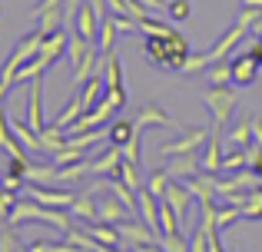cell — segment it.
Here are the masks:
<instances>
[{
	"label": "cell",
	"instance_id": "cell-1",
	"mask_svg": "<svg viewBox=\"0 0 262 252\" xmlns=\"http://www.w3.org/2000/svg\"><path fill=\"white\" fill-rule=\"evenodd\" d=\"M262 20V10L259 7H243V13L236 17V24L229 27V30L223 33V37L216 40V43L209 47V50H203V53H189V60H186V66H183V73H189V77H196V73H203V70H209V66H216L219 60H226L232 50H236V43L246 37V30H249L252 24H259Z\"/></svg>",
	"mask_w": 262,
	"mask_h": 252
},
{
	"label": "cell",
	"instance_id": "cell-2",
	"mask_svg": "<svg viewBox=\"0 0 262 252\" xmlns=\"http://www.w3.org/2000/svg\"><path fill=\"white\" fill-rule=\"evenodd\" d=\"M24 222H43V226H53L60 236H67L73 229V216L67 213V209H53V206H43V202L30 199L27 196L24 202H17L13 206V213L7 216V226H24Z\"/></svg>",
	"mask_w": 262,
	"mask_h": 252
},
{
	"label": "cell",
	"instance_id": "cell-3",
	"mask_svg": "<svg viewBox=\"0 0 262 252\" xmlns=\"http://www.w3.org/2000/svg\"><path fill=\"white\" fill-rule=\"evenodd\" d=\"M146 57H149V63L163 66V70L183 73L186 60H189V40L179 30L160 33V37H146Z\"/></svg>",
	"mask_w": 262,
	"mask_h": 252
},
{
	"label": "cell",
	"instance_id": "cell-4",
	"mask_svg": "<svg viewBox=\"0 0 262 252\" xmlns=\"http://www.w3.org/2000/svg\"><path fill=\"white\" fill-rule=\"evenodd\" d=\"M43 37H47V33H43V30L37 27L33 33H27V37H20V40H17V47H13V53L7 57L4 70H0V100H4V97H7V90L13 86V80H17V73L24 70V66L30 63V60L37 57V53H40V43H43Z\"/></svg>",
	"mask_w": 262,
	"mask_h": 252
},
{
	"label": "cell",
	"instance_id": "cell-5",
	"mask_svg": "<svg viewBox=\"0 0 262 252\" xmlns=\"http://www.w3.org/2000/svg\"><path fill=\"white\" fill-rule=\"evenodd\" d=\"M236 100L239 97H236V90H232L229 83H226V86H209V90L203 93V103H206V110H209L216 129H226L232 110H236Z\"/></svg>",
	"mask_w": 262,
	"mask_h": 252
},
{
	"label": "cell",
	"instance_id": "cell-6",
	"mask_svg": "<svg viewBox=\"0 0 262 252\" xmlns=\"http://www.w3.org/2000/svg\"><path fill=\"white\" fill-rule=\"evenodd\" d=\"M206 133H209V126H192L186 129V136H179V140L166 143V146H160V156H186V153H196L199 146L206 143Z\"/></svg>",
	"mask_w": 262,
	"mask_h": 252
},
{
	"label": "cell",
	"instance_id": "cell-7",
	"mask_svg": "<svg viewBox=\"0 0 262 252\" xmlns=\"http://www.w3.org/2000/svg\"><path fill=\"white\" fill-rule=\"evenodd\" d=\"M27 196L53 209H70L73 199H77V193H70V189H50V186H37V182H27Z\"/></svg>",
	"mask_w": 262,
	"mask_h": 252
},
{
	"label": "cell",
	"instance_id": "cell-8",
	"mask_svg": "<svg viewBox=\"0 0 262 252\" xmlns=\"http://www.w3.org/2000/svg\"><path fill=\"white\" fill-rule=\"evenodd\" d=\"M30 17L37 20V27L43 33L60 30V27H63V0H40V4L33 7Z\"/></svg>",
	"mask_w": 262,
	"mask_h": 252
},
{
	"label": "cell",
	"instance_id": "cell-9",
	"mask_svg": "<svg viewBox=\"0 0 262 252\" xmlns=\"http://www.w3.org/2000/svg\"><path fill=\"white\" fill-rule=\"evenodd\" d=\"M120 169H123V149L120 146H110V149H100V153L93 156V169H90V176L120 179Z\"/></svg>",
	"mask_w": 262,
	"mask_h": 252
},
{
	"label": "cell",
	"instance_id": "cell-10",
	"mask_svg": "<svg viewBox=\"0 0 262 252\" xmlns=\"http://www.w3.org/2000/svg\"><path fill=\"white\" fill-rule=\"evenodd\" d=\"M96 189L100 186H86L83 193H77L70 206V216L73 219H86V222H100V202H96Z\"/></svg>",
	"mask_w": 262,
	"mask_h": 252
},
{
	"label": "cell",
	"instance_id": "cell-11",
	"mask_svg": "<svg viewBox=\"0 0 262 252\" xmlns=\"http://www.w3.org/2000/svg\"><path fill=\"white\" fill-rule=\"evenodd\" d=\"M126 219H140V216H136V213H129V209L123 206V202H120V199H116V196L106 189V196L100 199V222L120 226V222H126Z\"/></svg>",
	"mask_w": 262,
	"mask_h": 252
},
{
	"label": "cell",
	"instance_id": "cell-12",
	"mask_svg": "<svg viewBox=\"0 0 262 252\" xmlns=\"http://www.w3.org/2000/svg\"><path fill=\"white\" fill-rule=\"evenodd\" d=\"M67 47H70V30L60 27V30H50L40 43V57H47L50 63H57L60 57H67Z\"/></svg>",
	"mask_w": 262,
	"mask_h": 252
},
{
	"label": "cell",
	"instance_id": "cell-13",
	"mask_svg": "<svg viewBox=\"0 0 262 252\" xmlns=\"http://www.w3.org/2000/svg\"><path fill=\"white\" fill-rule=\"evenodd\" d=\"M163 199H166L169 206H173V213L179 216V222H183L186 216H189L192 193H189V186H186L183 179H179V182H169V186H166V193H163Z\"/></svg>",
	"mask_w": 262,
	"mask_h": 252
},
{
	"label": "cell",
	"instance_id": "cell-14",
	"mask_svg": "<svg viewBox=\"0 0 262 252\" xmlns=\"http://www.w3.org/2000/svg\"><path fill=\"white\" fill-rule=\"evenodd\" d=\"M232 63V83H239V86H249L252 80H256V73H259V60L252 57L249 50L246 53H239L236 60H229Z\"/></svg>",
	"mask_w": 262,
	"mask_h": 252
},
{
	"label": "cell",
	"instance_id": "cell-15",
	"mask_svg": "<svg viewBox=\"0 0 262 252\" xmlns=\"http://www.w3.org/2000/svg\"><path fill=\"white\" fill-rule=\"evenodd\" d=\"M73 30H77L80 37H86V40H93V43H96V33H100V17H96V10H93V4H90V0L80 4Z\"/></svg>",
	"mask_w": 262,
	"mask_h": 252
},
{
	"label": "cell",
	"instance_id": "cell-16",
	"mask_svg": "<svg viewBox=\"0 0 262 252\" xmlns=\"http://www.w3.org/2000/svg\"><path fill=\"white\" fill-rule=\"evenodd\" d=\"M27 123H30L33 133L47 129V123H43V77H37L30 86V117H27Z\"/></svg>",
	"mask_w": 262,
	"mask_h": 252
},
{
	"label": "cell",
	"instance_id": "cell-17",
	"mask_svg": "<svg viewBox=\"0 0 262 252\" xmlns=\"http://www.w3.org/2000/svg\"><path fill=\"white\" fill-rule=\"evenodd\" d=\"M219 133L223 129H212V136H206V153L199 156V169L203 173H216V169H223V153H219Z\"/></svg>",
	"mask_w": 262,
	"mask_h": 252
},
{
	"label": "cell",
	"instance_id": "cell-18",
	"mask_svg": "<svg viewBox=\"0 0 262 252\" xmlns=\"http://www.w3.org/2000/svg\"><path fill=\"white\" fill-rule=\"evenodd\" d=\"M86 236H93L96 242H103V246H113V249H123V236L116 226H110V222H90L83 229Z\"/></svg>",
	"mask_w": 262,
	"mask_h": 252
},
{
	"label": "cell",
	"instance_id": "cell-19",
	"mask_svg": "<svg viewBox=\"0 0 262 252\" xmlns=\"http://www.w3.org/2000/svg\"><path fill=\"white\" fill-rule=\"evenodd\" d=\"M116 20H113V13H110L106 20L100 24V33H96V50H100V57H110L113 53V43H116Z\"/></svg>",
	"mask_w": 262,
	"mask_h": 252
},
{
	"label": "cell",
	"instance_id": "cell-20",
	"mask_svg": "<svg viewBox=\"0 0 262 252\" xmlns=\"http://www.w3.org/2000/svg\"><path fill=\"white\" fill-rule=\"evenodd\" d=\"M169 176H179V179H189V176H196V173H203L199 169V156L196 153H186L183 159H176V163H169Z\"/></svg>",
	"mask_w": 262,
	"mask_h": 252
},
{
	"label": "cell",
	"instance_id": "cell-21",
	"mask_svg": "<svg viewBox=\"0 0 262 252\" xmlns=\"http://www.w3.org/2000/svg\"><path fill=\"white\" fill-rule=\"evenodd\" d=\"M133 136V120H116L113 126H106V140L110 146H126Z\"/></svg>",
	"mask_w": 262,
	"mask_h": 252
},
{
	"label": "cell",
	"instance_id": "cell-22",
	"mask_svg": "<svg viewBox=\"0 0 262 252\" xmlns=\"http://www.w3.org/2000/svg\"><path fill=\"white\" fill-rule=\"evenodd\" d=\"M47 66H50V60H47V57H40V53H37V57H33L30 63H27L24 70L17 73V80H13V83H27V80L33 83L37 77H43V73H47Z\"/></svg>",
	"mask_w": 262,
	"mask_h": 252
},
{
	"label": "cell",
	"instance_id": "cell-23",
	"mask_svg": "<svg viewBox=\"0 0 262 252\" xmlns=\"http://www.w3.org/2000/svg\"><path fill=\"white\" fill-rule=\"evenodd\" d=\"M160 233L163 236H179V216L173 213L166 199H160Z\"/></svg>",
	"mask_w": 262,
	"mask_h": 252
},
{
	"label": "cell",
	"instance_id": "cell-24",
	"mask_svg": "<svg viewBox=\"0 0 262 252\" xmlns=\"http://www.w3.org/2000/svg\"><path fill=\"white\" fill-rule=\"evenodd\" d=\"M0 252H30L24 246V242H20V236H17V229L13 226H0Z\"/></svg>",
	"mask_w": 262,
	"mask_h": 252
},
{
	"label": "cell",
	"instance_id": "cell-25",
	"mask_svg": "<svg viewBox=\"0 0 262 252\" xmlns=\"http://www.w3.org/2000/svg\"><path fill=\"white\" fill-rule=\"evenodd\" d=\"M206 80H209V86H226L232 80V63H229V60H219L216 66L206 70Z\"/></svg>",
	"mask_w": 262,
	"mask_h": 252
},
{
	"label": "cell",
	"instance_id": "cell-26",
	"mask_svg": "<svg viewBox=\"0 0 262 252\" xmlns=\"http://www.w3.org/2000/svg\"><path fill=\"white\" fill-rule=\"evenodd\" d=\"M226 136H229V143H232V146H243V149H249V146H252V120H246V123L232 126Z\"/></svg>",
	"mask_w": 262,
	"mask_h": 252
},
{
	"label": "cell",
	"instance_id": "cell-27",
	"mask_svg": "<svg viewBox=\"0 0 262 252\" xmlns=\"http://www.w3.org/2000/svg\"><path fill=\"white\" fill-rule=\"evenodd\" d=\"M166 186H169V169H153V173L146 176V189L156 196V199H163Z\"/></svg>",
	"mask_w": 262,
	"mask_h": 252
},
{
	"label": "cell",
	"instance_id": "cell-28",
	"mask_svg": "<svg viewBox=\"0 0 262 252\" xmlns=\"http://www.w3.org/2000/svg\"><path fill=\"white\" fill-rule=\"evenodd\" d=\"M27 249L30 252H83L80 246H73L70 239H63V242H30Z\"/></svg>",
	"mask_w": 262,
	"mask_h": 252
},
{
	"label": "cell",
	"instance_id": "cell-29",
	"mask_svg": "<svg viewBox=\"0 0 262 252\" xmlns=\"http://www.w3.org/2000/svg\"><path fill=\"white\" fill-rule=\"evenodd\" d=\"M243 166H249V149H243V146H236L232 153H226L223 156V169H243Z\"/></svg>",
	"mask_w": 262,
	"mask_h": 252
},
{
	"label": "cell",
	"instance_id": "cell-30",
	"mask_svg": "<svg viewBox=\"0 0 262 252\" xmlns=\"http://www.w3.org/2000/svg\"><path fill=\"white\" fill-rule=\"evenodd\" d=\"M120 179L126 182V186L133 189V193H140V189H143L140 176H136V163H126V159H123V169H120Z\"/></svg>",
	"mask_w": 262,
	"mask_h": 252
},
{
	"label": "cell",
	"instance_id": "cell-31",
	"mask_svg": "<svg viewBox=\"0 0 262 252\" xmlns=\"http://www.w3.org/2000/svg\"><path fill=\"white\" fill-rule=\"evenodd\" d=\"M13 206H17V193H10V189L0 182V219H7V216L13 213Z\"/></svg>",
	"mask_w": 262,
	"mask_h": 252
},
{
	"label": "cell",
	"instance_id": "cell-32",
	"mask_svg": "<svg viewBox=\"0 0 262 252\" xmlns=\"http://www.w3.org/2000/svg\"><path fill=\"white\" fill-rule=\"evenodd\" d=\"M166 10H169V17H173L176 24H179V20H186V17H189V10H192V7H189V0H169V4H166Z\"/></svg>",
	"mask_w": 262,
	"mask_h": 252
},
{
	"label": "cell",
	"instance_id": "cell-33",
	"mask_svg": "<svg viewBox=\"0 0 262 252\" xmlns=\"http://www.w3.org/2000/svg\"><path fill=\"white\" fill-rule=\"evenodd\" d=\"M189 252H209V239H206V233H203V226L196 229V236H192V246Z\"/></svg>",
	"mask_w": 262,
	"mask_h": 252
},
{
	"label": "cell",
	"instance_id": "cell-34",
	"mask_svg": "<svg viewBox=\"0 0 262 252\" xmlns=\"http://www.w3.org/2000/svg\"><path fill=\"white\" fill-rule=\"evenodd\" d=\"M133 252H163L160 242H140V246H133Z\"/></svg>",
	"mask_w": 262,
	"mask_h": 252
},
{
	"label": "cell",
	"instance_id": "cell-35",
	"mask_svg": "<svg viewBox=\"0 0 262 252\" xmlns=\"http://www.w3.org/2000/svg\"><path fill=\"white\" fill-rule=\"evenodd\" d=\"M252 140H256V146H262V120L252 117Z\"/></svg>",
	"mask_w": 262,
	"mask_h": 252
},
{
	"label": "cell",
	"instance_id": "cell-36",
	"mask_svg": "<svg viewBox=\"0 0 262 252\" xmlns=\"http://www.w3.org/2000/svg\"><path fill=\"white\" fill-rule=\"evenodd\" d=\"M143 7H146V10H163V7L169 4V0H140Z\"/></svg>",
	"mask_w": 262,
	"mask_h": 252
},
{
	"label": "cell",
	"instance_id": "cell-37",
	"mask_svg": "<svg viewBox=\"0 0 262 252\" xmlns=\"http://www.w3.org/2000/svg\"><path fill=\"white\" fill-rule=\"evenodd\" d=\"M243 4L246 7H259V10H262V0H243Z\"/></svg>",
	"mask_w": 262,
	"mask_h": 252
},
{
	"label": "cell",
	"instance_id": "cell-38",
	"mask_svg": "<svg viewBox=\"0 0 262 252\" xmlns=\"http://www.w3.org/2000/svg\"><path fill=\"white\" fill-rule=\"evenodd\" d=\"M256 40H259V43H262V20H259V24H256Z\"/></svg>",
	"mask_w": 262,
	"mask_h": 252
},
{
	"label": "cell",
	"instance_id": "cell-39",
	"mask_svg": "<svg viewBox=\"0 0 262 252\" xmlns=\"http://www.w3.org/2000/svg\"><path fill=\"white\" fill-rule=\"evenodd\" d=\"M0 17H4V4H0Z\"/></svg>",
	"mask_w": 262,
	"mask_h": 252
},
{
	"label": "cell",
	"instance_id": "cell-40",
	"mask_svg": "<svg viewBox=\"0 0 262 252\" xmlns=\"http://www.w3.org/2000/svg\"><path fill=\"white\" fill-rule=\"evenodd\" d=\"M259 66H262V63H259Z\"/></svg>",
	"mask_w": 262,
	"mask_h": 252
}]
</instances>
